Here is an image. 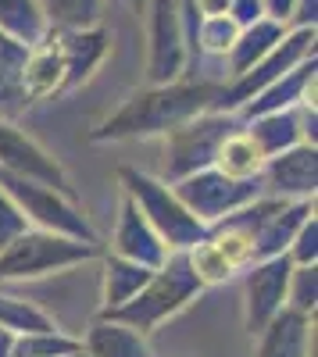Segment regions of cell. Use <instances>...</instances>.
Returning a JSON list of instances; mask_svg holds the SVG:
<instances>
[{
	"label": "cell",
	"instance_id": "1",
	"mask_svg": "<svg viewBox=\"0 0 318 357\" xmlns=\"http://www.w3.org/2000/svg\"><path fill=\"white\" fill-rule=\"evenodd\" d=\"M218 100H222V82H197V79L151 82L147 89L129 93L119 104V111H111L90 132V139L93 143H119V139L165 136L197 114L218 111Z\"/></svg>",
	"mask_w": 318,
	"mask_h": 357
},
{
	"label": "cell",
	"instance_id": "2",
	"mask_svg": "<svg viewBox=\"0 0 318 357\" xmlns=\"http://www.w3.org/2000/svg\"><path fill=\"white\" fill-rule=\"evenodd\" d=\"M204 289L197 282V275L190 272V261H186V250L183 254H168V261L158 268V272L147 279L132 301H126L122 307H114L100 318H111V321H122L136 333H151L165 318H172L176 311H183L193 296Z\"/></svg>",
	"mask_w": 318,
	"mask_h": 357
},
{
	"label": "cell",
	"instance_id": "3",
	"mask_svg": "<svg viewBox=\"0 0 318 357\" xmlns=\"http://www.w3.org/2000/svg\"><path fill=\"white\" fill-rule=\"evenodd\" d=\"M119 178L126 186V197L139 207V215L151 222V229L161 236L165 250H190L193 243H200L208 236V225L197 222L186 207L176 200V193H172L165 183H158V178L143 175L136 168H119Z\"/></svg>",
	"mask_w": 318,
	"mask_h": 357
},
{
	"label": "cell",
	"instance_id": "4",
	"mask_svg": "<svg viewBox=\"0 0 318 357\" xmlns=\"http://www.w3.org/2000/svg\"><path fill=\"white\" fill-rule=\"evenodd\" d=\"M0 190L11 197V204L25 215V222H36L43 232H57V236H68V240H82V243H97V232H93L90 218L65 193H57L43 183H33V178L11 175L4 168H0Z\"/></svg>",
	"mask_w": 318,
	"mask_h": 357
},
{
	"label": "cell",
	"instance_id": "5",
	"mask_svg": "<svg viewBox=\"0 0 318 357\" xmlns=\"http://www.w3.org/2000/svg\"><path fill=\"white\" fill-rule=\"evenodd\" d=\"M97 257L93 243H82V240H68V236H57V232H22L15 240L0 250V279H36L47 272H57V268H72Z\"/></svg>",
	"mask_w": 318,
	"mask_h": 357
},
{
	"label": "cell",
	"instance_id": "6",
	"mask_svg": "<svg viewBox=\"0 0 318 357\" xmlns=\"http://www.w3.org/2000/svg\"><path fill=\"white\" fill-rule=\"evenodd\" d=\"M236 132V114L229 111H204L190 118V122L176 126L172 132H165V175L168 183H179V178L204 172L215 161L218 143Z\"/></svg>",
	"mask_w": 318,
	"mask_h": 357
},
{
	"label": "cell",
	"instance_id": "7",
	"mask_svg": "<svg viewBox=\"0 0 318 357\" xmlns=\"http://www.w3.org/2000/svg\"><path fill=\"white\" fill-rule=\"evenodd\" d=\"M315 57V29H286V36L262 57L257 65H250L243 75H236L229 86H222V100L218 111H240L247 100H254L265 86L282 79L286 72H294L301 61Z\"/></svg>",
	"mask_w": 318,
	"mask_h": 357
},
{
	"label": "cell",
	"instance_id": "8",
	"mask_svg": "<svg viewBox=\"0 0 318 357\" xmlns=\"http://www.w3.org/2000/svg\"><path fill=\"white\" fill-rule=\"evenodd\" d=\"M172 193H176V200L197 222L208 225V222H222L233 211H240V207L254 204L257 193H262V178H243V183H236V178H225L215 168H204V172H193V175L179 178Z\"/></svg>",
	"mask_w": 318,
	"mask_h": 357
},
{
	"label": "cell",
	"instance_id": "9",
	"mask_svg": "<svg viewBox=\"0 0 318 357\" xmlns=\"http://www.w3.org/2000/svg\"><path fill=\"white\" fill-rule=\"evenodd\" d=\"M147 79L176 82L186 72V36H183V0H147Z\"/></svg>",
	"mask_w": 318,
	"mask_h": 357
},
{
	"label": "cell",
	"instance_id": "10",
	"mask_svg": "<svg viewBox=\"0 0 318 357\" xmlns=\"http://www.w3.org/2000/svg\"><path fill=\"white\" fill-rule=\"evenodd\" d=\"M0 168L11 172V175H22V178H33V183H43L57 193H65L68 200H75L68 172L57 165L36 139H29L11 118H0Z\"/></svg>",
	"mask_w": 318,
	"mask_h": 357
},
{
	"label": "cell",
	"instance_id": "11",
	"mask_svg": "<svg viewBox=\"0 0 318 357\" xmlns=\"http://www.w3.org/2000/svg\"><path fill=\"white\" fill-rule=\"evenodd\" d=\"M290 272H294V261L279 254L268 261H257L254 272L247 275V333L250 336H257L282 311Z\"/></svg>",
	"mask_w": 318,
	"mask_h": 357
},
{
	"label": "cell",
	"instance_id": "12",
	"mask_svg": "<svg viewBox=\"0 0 318 357\" xmlns=\"http://www.w3.org/2000/svg\"><path fill=\"white\" fill-rule=\"evenodd\" d=\"M262 183L279 193V200L297 197V200H315V186H318V154L311 143H297L290 151H282L275 158L265 161L262 168Z\"/></svg>",
	"mask_w": 318,
	"mask_h": 357
},
{
	"label": "cell",
	"instance_id": "13",
	"mask_svg": "<svg viewBox=\"0 0 318 357\" xmlns=\"http://www.w3.org/2000/svg\"><path fill=\"white\" fill-rule=\"evenodd\" d=\"M47 36L54 40L57 54L65 61V75H68V89L82 86L90 79L111 50V36L100 25L93 29H47Z\"/></svg>",
	"mask_w": 318,
	"mask_h": 357
},
{
	"label": "cell",
	"instance_id": "14",
	"mask_svg": "<svg viewBox=\"0 0 318 357\" xmlns=\"http://www.w3.org/2000/svg\"><path fill=\"white\" fill-rule=\"evenodd\" d=\"M114 254L132 261V264H143L158 272V268L168 261V250L161 243V236L151 229V222L139 215V207L122 197V211H119V229H114Z\"/></svg>",
	"mask_w": 318,
	"mask_h": 357
},
{
	"label": "cell",
	"instance_id": "15",
	"mask_svg": "<svg viewBox=\"0 0 318 357\" xmlns=\"http://www.w3.org/2000/svg\"><path fill=\"white\" fill-rule=\"evenodd\" d=\"M257 336L262 340H257L254 357H311L315 354L311 314H301L294 307H282Z\"/></svg>",
	"mask_w": 318,
	"mask_h": 357
},
{
	"label": "cell",
	"instance_id": "16",
	"mask_svg": "<svg viewBox=\"0 0 318 357\" xmlns=\"http://www.w3.org/2000/svg\"><path fill=\"white\" fill-rule=\"evenodd\" d=\"M311 86H315V57H308V61H301L294 72H286L282 79H275L272 86H265L254 100H247L240 107V114L250 122V118H262V114L290 111V107H297V104L308 100V89Z\"/></svg>",
	"mask_w": 318,
	"mask_h": 357
},
{
	"label": "cell",
	"instance_id": "17",
	"mask_svg": "<svg viewBox=\"0 0 318 357\" xmlns=\"http://www.w3.org/2000/svg\"><path fill=\"white\" fill-rule=\"evenodd\" d=\"M250 143L262 151V158H275L290 146L304 143V104L290 107V111H275V114H262V118H250L247 129Z\"/></svg>",
	"mask_w": 318,
	"mask_h": 357
},
{
	"label": "cell",
	"instance_id": "18",
	"mask_svg": "<svg viewBox=\"0 0 318 357\" xmlns=\"http://www.w3.org/2000/svg\"><path fill=\"white\" fill-rule=\"evenodd\" d=\"M86 354L90 357H154L143 333L129 329L122 321H111V318H100L86 333Z\"/></svg>",
	"mask_w": 318,
	"mask_h": 357
},
{
	"label": "cell",
	"instance_id": "19",
	"mask_svg": "<svg viewBox=\"0 0 318 357\" xmlns=\"http://www.w3.org/2000/svg\"><path fill=\"white\" fill-rule=\"evenodd\" d=\"M286 36V29L282 25H275V22H268V18H262V22H254V25H247V29H240V36H236V43L229 47V75H243L250 65H257L262 57L279 43Z\"/></svg>",
	"mask_w": 318,
	"mask_h": 357
},
{
	"label": "cell",
	"instance_id": "20",
	"mask_svg": "<svg viewBox=\"0 0 318 357\" xmlns=\"http://www.w3.org/2000/svg\"><path fill=\"white\" fill-rule=\"evenodd\" d=\"M211 168L222 172L225 178H236V183H243V178H262L265 158H262V151L250 143V136H247L243 129H236V132H229V136L218 143Z\"/></svg>",
	"mask_w": 318,
	"mask_h": 357
},
{
	"label": "cell",
	"instance_id": "21",
	"mask_svg": "<svg viewBox=\"0 0 318 357\" xmlns=\"http://www.w3.org/2000/svg\"><path fill=\"white\" fill-rule=\"evenodd\" d=\"M29 47L0 33V118H11L25 111L22 97V68H25Z\"/></svg>",
	"mask_w": 318,
	"mask_h": 357
},
{
	"label": "cell",
	"instance_id": "22",
	"mask_svg": "<svg viewBox=\"0 0 318 357\" xmlns=\"http://www.w3.org/2000/svg\"><path fill=\"white\" fill-rule=\"evenodd\" d=\"M151 275H154L151 268L132 264L119 254H107V261H104V314L122 307L126 301H132V296L147 286Z\"/></svg>",
	"mask_w": 318,
	"mask_h": 357
},
{
	"label": "cell",
	"instance_id": "23",
	"mask_svg": "<svg viewBox=\"0 0 318 357\" xmlns=\"http://www.w3.org/2000/svg\"><path fill=\"white\" fill-rule=\"evenodd\" d=\"M0 33L25 47H36L47 36L40 0H0Z\"/></svg>",
	"mask_w": 318,
	"mask_h": 357
},
{
	"label": "cell",
	"instance_id": "24",
	"mask_svg": "<svg viewBox=\"0 0 318 357\" xmlns=\"http://www.w3.org/2000/svg\"><path fill=\"white\" fill-rule=\"evenodd\" d=\"M104 0H40L47 29H93L100 25Z\"/></svg>",
	"mask_w": 318,
	"mask_h": 357
},
{
	"label": "cell",
	"instance_id": "25",
	"mask_svg": "<svg viewBox=\"0 0 318 357\" xmlns=\"http://www.w3.org/2000/svg\"><path fill=\"white\" fill-rule=\"evenodd\" d=\"M0 329H8V333H15V336H29V333H57V325H54V318H50L47 311H40L36 304L0 293Z\"/></svg>",
	"mask_w": 318,
	"mask_h": 357
},
{
	"label": "cell",
	"instance_id": "26",
	"mask_svg": "<svg viewBox=\"0 0 318 357\" xmlns=\"http://www.w3.org/2000/svg\"><path fill=\"white\" fill-rule=\"evenodd\" d=\"M82 343L61 333H29V336H15L11 357H68L75 354Z\"/></svg>",
	"mask_w": 318,
	"mask_h": 357
},
{
	"label": "cell",
	"instance_id": "27",
	"mask_svg": "<svg viewBox=\"0 0 318 357\" xmlns=\"http://www.w3.org/2000/svg\"><path fill=\"white\" fill-rule=\"evenodd\" d=\"M240 29L229 15H218V18H204L197 29V54H229V47L236 43Z\"/></svg>",
	"mask_w": 318,
	"mask_h": 357
},
{
	"label": "cell",
	"instance_id": "28",
	"mask_svg": "<svg viewBox=\"0 0 318 357\" xmlns=\"http://www.w3.org/2000/svg\"><path fill=\"white\" fill-rule=\"evenodd\" d=\"M315 296H318V272L315 264H294L290 286H286V301L301 314H315Z\"/></svg>",
	"mask_w": 318,
	"mask_h": 357
},
{
	"label": "cell",
	"instance_id": "29",
	"mask_svg": "<svg viewBox=\"0 0 318 357\" xmlns=\"http://www.w3.org/2000/svg\"><path fill=\"white\" fill-rule=\"evenodd\" d=\"M294 250L286 254L294 264H315V257H318V222H315V215L297 229V236H294Z\"/></svg>",
	"mask_w": 318,
	"mask_h": 357
},
{
	"label": "cell",
	"instance_id": "30",
	"mask_svg": "<svg viewBox=\"0 0 318 357\" xmlns=\"http://www.w3.org/2000/svg\"><path fill=\"white\" fill-rule=\"evenodd\" d=\"M25 215L18 211V207L11 204V197L4 193V190H0V250H4L11 240H15V236H22L25 232Z\"/></svg>",
	"mask_w": 318,
	"mask_h": 357
},
{
	"label": "cell",
	"instance_id": "31",
	"mask_svg": "<svg viewBox=\"0 0 318 357\" xmlns=\"http://www.w3.org/2000/svg\"><path fill=\"white\" fill-rule=\"evenodd\" d=\"M225 15L236 22V29H247V25H254V22L265 18V15H262V0H229V11H225Z\"/></svg>",
	"mask_w": 318,
	"mask_h": 357
},
{
	"label": "cell",
	"instance_id": "32",
	"mask_svg": "<svg viewBox=\"0 0 318 357\" xmlns=\"http://www.w3.org/2000/svg\"><path fill=\"white\" fill-rule=\"evenodd\" d=\"M315 25H318V0H297L286 29H315Z\"/></svg>",
	"mask_w": 318,
	"mask_h": 357
},
{
	"label": "cell",
	"instance_id": "33",
	"mask_svg": "<svg viewBox=\"0 0 318 357\" xmlns=\"http://www.w3.org/2000/svg\"><path fill=\"white\" fill-rule=\"evenodd\" d=\"M294 4H297V0H262V15L286 29V25H290V15H294Z\"/></svg>",
	"mask_w": 318,
	"mask_h": 357
},
{
	"label": "cell",
	"instance_id": "34",
	"mask_svg": "<svg viewBox=\"0 0 318 357\" xmlns=\"http://www.w3.org/2000/svg\"><path fill=\"white\" fill-rule=\"evenodd\" d=\"M197 11L200 18H218L229 11V0H197Z\"/></svg>",
	"mask_w": 318,
	"mask_h": 357
},
{
	"label": "cell",
	"instance_id": "35",
	"mask_svg": "<svg viewBox=\"0 0 318 357\" xmlns=\"http://www.w3.org/2000/svg\"><path fill=\"white\" fill-rule=\"evenodd\" d=\"M122 4H126L132 15H143V4H147V0H122Z\"/></svg>",
	"mask_w": 318,
	"mask_h": 357
},
{
	"label": "cell",
	"instance_id": "36",
	"mask_svg": "<svg viewBox=\"0 0 318 357\" xmlns=\"http://www.w3.org/2000/svg\"><path fill=\"white\" fill-rule=\"evenodd\" d=\"M68 357H90V354H86V350L79 347V350H75V354H68Z\"/></svg>",
	"mask_w": 318,
	"mask_h": 357
}]
</instances>
